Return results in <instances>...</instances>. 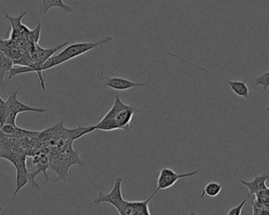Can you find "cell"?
Segmentation results:
<instances>
[{
	"instance_id": "6da1fadb",
	"label": "cell",
	"mask_w": 269,
	"mask_h": 215,
	"mask_svg": "<svg viewBox=\"0 0 269 215\" xmlns=\"http://www.w3.org/2000/svg\"><path fill=\"white\" fill-rule=\"evenodd\" d=\"M136 112V106L125 103L120 97L119 93H117L113 106L98 123L92 126L95 131L122 130L125 133H129L132 129V118Z\"/></svg>"
},
{
	"instance_id": "7a4b0ae2",
	"label": "cell",
	"mask_w": 269,
	"mask_h": 215,
	"mask_svg": "<svg viewBox=\"0 0 269 215\" xmlns=\"http://www.w3.org/2000/svg\"><path fill=\"white\" fill-rule=\"evenodd\" d=\"M72 145L71 142L67 144L64 150L54 158L49 164L51 169L58 174V181L66 180L69 168L73 165L85 166V163L80 159L78 152L72 149Z\"/></svg>"
},
{
	"instance_id": "3957f363",
	"label": "cell",
	"mask_w": 269,
	"mask_h": 215,
	"mask_svg": "<svg viewBox=\"0 0 269 215\" xmlns=\"http://www.w3.org/2000/svg\"><path fill=\"white\" fill-rule=\"evenodd\" d=\"M113 41V38L110 37H106L98 42H82L75 43V44H70L68 46H65L63 50L60 51L58 55H56L57 58L58 59L60 65L68 61L71 60L72 58L81 56L84 54L87 53L88 51H92L98 47L102 46L104 44H107Z\"/></svg>"
},
{
	"instance_id": "277c9868",
	"label": "cell",
	"mask_w": 269,
	"mask_h": 215,
	"mask_svg": "<svg viewBox=\"0 0 269 215\" xmlns=\"http://www.w3.org/2000/svg\"><path fill=\"white\" fill-rule=\"evenodd\" d=\"M122 182H123V179L118 176L110 192L109 193H105L104 192H99L94 199V203L95 205H100L103 203H109L116 209L120 215H123L124 208H125L127 200L124 199L123 194H122Z\"/></svg>"
},
{
	"instance_id": "5b68a950",
	"label": "cell",
	"mask_w": 269,
	"mask_h": 215,
	"mask_svg": "<svg viewBox=\"0 0 269 215\" xmlns=\"http://www.w3.org/2000/svg\"><path fill=\"white\" fill-rule=\"evenodd\" d=\"M7 115L5 124H11L14 126H17V116L19 114L25 112H35V113H45L46 110L43 108H34L28 106L23 102H20L18 99V92H14L9 94L7 98ZM4 124V125H5Z\"/></svg>"
},
{
	"instance_id": "8992f818",
	"label": "cell",
	"mask_w": 269,
	"mask_h": 215,
	"mask_svg": "<svg viewBox=\"0 0 269 215\" xmlns=\"http://www.w3.org/2000/svg\"><path fill=\"white\" fill-rule=\"evenodd\" d=\"M198 173H199L198 170H194V171L187 172V173H178L171 168H162L158 176L157 188L155 190L159 192V191L170 189L178 181L196 176Z\"/></svg>"
},
{
	"instance_id": "52a82bcc",
	"label": "cell",
	"mask_w": 269,
	"mask_h": 215,
	"mask_svg": "<svg viewBox=\"0 0 269 215\" xmlns=\"http://www.w3.org/2000/svg\"><path fill=\"white\" fill-rule=\"evenodd\" d=\"M6 159L12 162V164L17 169L16 189L14 193V196H16L18 192L29 183V173L26 167V156L23 154L13 153L7 155Z\"/></svg>"
},
{
	"instance_id": "ba28073f",
	"label": "cell",
	"mask_w": 269,
	"mask_h": 215,
	"mask_svg": "<svg viewBox=\"0 0 269 215\" xmlns=\"http://www.w3.org/2000/svg\"><path fill=\"white\" fill-rule=\"evenodd\" d=\"M168 55L169 56L173 57V58H177L179 60L182 61V62H185V63L189 64L193 67L197 68V69H201L203 72L207 73V74H210L212 76L215 77V78H218V79L222 80V81H225L226 83L229 85L230 89L233 90V92L236 94L238 96L240 97L245 98L247 99L250 96V90H249V87L247 84L244 81H228V80L223 79V78H220V77L217 76L216 74H213V73L210 72V71L207 70V69H204V68L201 67L199 65H196V64L192 63V62H189V61L185 60L181 57L177 56V55H173V54L168 52Z\"/></svg>"
},
{
	"instance_id": "9c48e42d",
	"label": "cell",
	"mask_w": 269,
	"mask_h": 215,
	"mask_svg": "<svg viewBox=\"0 0 269 215\" xmlns=\"http://www.w3.org/2000/svg\"><path fill=\"white\" fill-rule=\"evenodd\" d=\"M158 193L155 190L149 195V197L145 200L140 201H127L124 208L123 215H150L149 203L151 201L153 196Z\"/></svg>"
},
{
	"instance_id": "30bf717a",
	"label": "cell",
	"mask_w": 269,
	"mask_h": 215,
	"mask_svg": "<svg viewBox=\"0 0 269 215\" xmlns=\"http://www.w3.org/2000/svg\"><path fill=\"white\" fill-rule=\"evenodd\" d=\"M102 76L106 79V82L103 84L104 86L112 88L117 91L129 90L131 88H139V87H145L148 85V83H141V82H134L130 80L125 79L122 78H107L102 74Z\"/></svg>"
},
{
	"instance_id": "8fae6325",
	"label": "cell",
	"mask_w": 269,
	"mask_h": 215,
	"mask_svg": "<svg viewBox=\"0 0 269 215\" xmlns=\"http://www.w3.org/2000/svg\"><path fill=\"white\" fill-rule=\"evenodd\" d=\"M269 180V176L265 173L263 174L254 175V179L252 182H246V181H239V184L245 185L247 187L249 190V196H251L252 195H255L261 191L265 190L267 189V186L266 185V182Z\"/></svg>"
},
{
	"instance_id": "7c38bea8",
	"label": "cell",
	"mask_w": 269,
	"mask_h": 215,
	"mask_svg": "<svg viewBox=\"0 0 269 215\" xmlns=\"http://www.w3.org/2000/svg\"><path fill=\"white\" fill-rule=\"evenodd\" d=\"M14 62L9 57L7 56L4 51L0 49V87L4 89L7 84L4 83V78L8 76V74L12 69Z\"/></svg>"
},
{
	"instance_id": "4fadbf2b",
	"label": "cell",
	"mask_w": 269,
	"mask_h": 215,
	"mask_svg": "<svg viewBox=\"0 0 269 215\" xmlns=\"http://www.w3.org/2000/svg\"><path fill=\"white\" fill-rule=\"evenodd\" d=\"M69 44V42H65L64 44H61L59 46L56 47V48H51V49H44V48H41L38 45V44H35V48H36V60L35 62H44V61H46L47 59L52 56L55 52L60 51L64 47L66 46Z\"/></svg>"
},
{
	"instance_id": "5bb4252c",
	"label": "cell",
	"mask_w": 269,
	"mask_h": 215,
	"mask_svg": "<svg viewBox=\"0 0 269 215\" xmlns=\"http://www.w3.org/2000/svg\"><path fill=\"white\" fill-rule=\"evenodd\" d=\"M65 131H66L67 137L69 140L73 143L76 139L88 134L90 132H94L95 129L93 126L91 125V126H78L76 129H65Z\"/></svg>"
},
{
	"instance_id": "9a60e30c",
	"label": "cell",
	"mask_w": 269,
	"mask_h": 215,
	"mask_svg": "<svg viewBox=\"0 0 269 215\" xmlns=\"http://www.w3.org/2000/svg\"><path fill=\"white\" fill-rule=\"evenodd\" d=\"M222 185L217 182H210L205 186L204 189L201 194V198L203 199L205 196L209 197H216L221 192Z\"/></svg>"
},
{
	"instance_id": "2e32d148",
	"label": "cell",
	"mask_w": 269,
	"mask_h": 215,
	"mask_svg": "<svg viewBox=\"0 0 269 215\" xmlns=\"http://www.w3.org/2000/svg\"><path fill=\"white\" fill-rule=\"evenodd\" d=\"M255 83L264 88V92H267L269 88V72L264 73L255 78Z\"/></svg>"
},
{
	"instance_id": "e0dca14e",
	"label": "cell",
	"mask_w": 269,
	"mask_h": 215,
	"mask_svg": "<svg viewBox=\"0 0 269 215\" xmlns=\"http://www.w3.org/2000/svg\"><path fill=\"white\" fill-rule=\"evenodd\" d=\"M7 101L0 96V126L2 127L7 120Z\"/></svg>"
},
{
	"instance_id": "ac0fdd59",
	"label": "cell",
	"mask_w": 269,
	"mask_h": 215,
	"mask_svg": "<svg viewBox=\"0 0 269 215\" xmlns=\"http://www.w3.org/2000/svg\"><path fill=\"white\" fill-rule=\"evenodd\" d=\"M250 196H247V197L246 199H243L241 203H239L238 206H235L233 208L230 209L228 212H227V214L228 215H241L242 210H243V206L246 204V202L250 199Z\"/></svg>"
},
{
	"instance_id": "d6986e66",
	"label": "cell",
	"mask_w": 269,
	"mask_h": 215,
	"mask_svg": "<svg viewBox=\"0 0 269 215\" xmlns=\"http://www.w3.org/2000/svg\"><path fill=\"white\" fill-rule=\"evenodd\" d=\"M266 111H267V113L269 114V106L268 108H266Z\"/></svg>"
},
{
	"instance_id": "ffe728a7",
	"label": "cell",
	"mask_w": 269,
	"mask_h": 215,
	"mask_svg": "<svg viewBox=\"0 0 269 215\" xmlns=\"http://www.w3.org/2000/svg\"><path fill=\"white\" fill-rule=\"evenodd\" d=\"M3 210L2 206H0V210Z\"/></svg>"
},
{
	"instance_id": "44dd1931",
	"label": "cell",
	"mask_w": 269,
	"mask_h": 215,
	"mask_svg": "<svg viewBox=\"0 0 269 215\" xmlns=\"http://www.w3.org/2000/svg\"><path fill=\"white\" fill-rule=\"evenodd\" d=\"M0 129H1V126H0Z\"/></svg>"
}]
</instances>
